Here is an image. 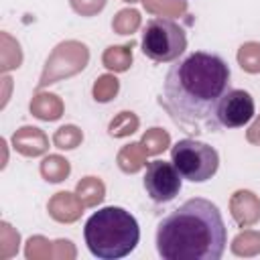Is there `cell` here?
<instances>
[{
	"instance_id": "5",
	"label": "cell",
	"mask_w": 260,
	"mask_h": 260,
	"mask_svg": "<svg viewBox=\"0 0 260 260\" xmlns=\"http://www.w3.org/2000/svg\"><path fill=\"white\" fill-rule=\"evenodd\" d=\"M171 162L177 167L183 179L191 183H205L217 173L219 154L207 142L195 138H183L173 144Z\"/></svg>"
},
{
	"instance_id": "6",
	"label": "cell",
	"mask_w": 260,
	"mask_h": 260,
	"mask_svg": "<svg viewBox=\"0 0 260 260\" xmlns=\"http://www.w3.org/2000/svg\"><path fill=\"white\" fill-rule=\"evenodd\" d=\"M256 114L254 100L248 91L230 87L217 102L213 114V130L217 128H242Z\"/></svg>"
},
{
	"instance_id": "2",
	"label": "cell",
	"mask_w": 260,
	"mask_h": 260,
	"mask_svg": "<svg viewBox=\"0 0 260 260\" xmlns=\"http://www.w3.org/2000/svg\"><path fill=\"white\" fill-rule=\"evenodd\" d=\"M156 252L165 260H219L228 230L215 203L191 197L156 225Z\"/></svg>"
},
{
	"instance_id": "1",
	"label": "cell",
	"mask_w": 260,
	"mask_h": 260,
	"mask_svg": "<svg viewBox=\"0 0 260 260\" xmlns=\"http://www.w3.org/2000/svg\"><path fill=\"white\" fill-rule=\"evenodd\" d=\"M232 87V71L223 57L195 51L179 57L169 67L158 104L175 124L187 128H211L221 95Z\"/></svg>"
},
{
	"instance_id": "3",
	"label": "cell",
	"mask_w": 260,
	"mask_h": 260,
	"mask_svg": "<svg viewBox=\"0 0 260 260\" xmlns=\"http://www.w3.org/2000/svg\"><path fill=\"white\" fill-rule=\"evenodd\" d=\"M83 238L93 256L102 260H118L136 248L140 240V228L130 211L108 205L87 217Z\"/></svg>"
},
{
	"instance_id": "7",
	"label": "cell",
	"mask_w": 260,
	"mask_h": 260,
	"mask_svg": "<svg viewBox=\"0 0 260 260\" xmlns=\"http://www.w3.org/2000/svg\"><path fill=\"white\" fill-rule=\"evenodd\" d=\"M183 187V177L173 162L167 160H152L144 173V189L154 203H169L173 201Z\"/></svg>"
},
{
	"instance_id": "4",
	"label": "cell",
	"mask_w": 260,
	"mask_h": 260,
	"mask_svg": "<svg viewBox=\"0 0 260 260\" xmlns=\"http://www.w3.org/2000/svg\"><path fill=\"white\" fill-rule=\"evenodd\" d=\"M142 53L156 63L177 61L187 49L185 28L171 18H150L142 28Z\"/></svg>"
}]
</instances>
